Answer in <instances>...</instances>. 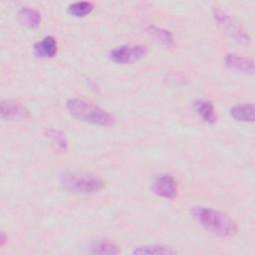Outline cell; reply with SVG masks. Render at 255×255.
Instances as JSON below:
<instances>
[{"instance_id":"cell-1","label":"cell","mask_w":255,"mask_h":255,"mask_svg":"<svg viewBox=\"0 0 255 255\" xmlns=\"http://www.w3.org/2000/svg\"><path fill=\"white\" fill-rule=\"evenodd\" d=\"M197 222L207 231L220 237H233L238 227L235 221L227 214L209 207L197 206L192 210Z\"/></svg>"},{"instance_id":"cell-2","label":"cell","mask_w":255,"mask_h":255,"mask_svg":"<svg viewBox=\"0 0 255 255\" xmlns=\"http://www.w3.org/2000/svg\"><path fill=\"white\" fill-rule=\"evenodd\" d=\"M66 108L74 119L81 122L101 127H111L115 124V118L111 114L84 99H70L66 102Z\"/></svg>"},{"instance_id":"cell-3","label":"cell","mask_w":255,"mask_h":255,"mask_svg":"<svg viewBox=\"0 0 255 255\" xmlns=\"http://www.w3.org/2000/svg\"><path fill=\"white\" fill-rule=\"evenodd\" d=\"M59 182L61 187L67 192L79 194L97 193L105 187V182L102 178L92 174L75 172L62 173Z\"/></svg>"},{"instance_id":"cell-4","label":"cell","mask_w":255,"mask_h":255,"mask_svg":"<svg viewBox=\"0 0 255 255\" xmlns=\"http://www.w3.org/2000/svg\"><path fill=\"white\" fill-rule=\"evenodd\" d=\"M147 53V49L142 45H123L113 49L109 57L117 64H131L143 58Z\"/></svg>"},{"instance_id":"cell-5","label":"cell","mask_w":255,"mask_h":255,"mask_svg":"<svg viewBox=\"0 0 255 255\" xmlns=\"http://www.w3.org/2000/svg\"><path fill=\"white\" fill-rule=\"evenodd\" d=\"M213 15L215 20L219 23L220 26L223 27V29L238 43L241 44H249L250 43V37L249 35L241 29L233 20L230 18L226 13L219 9L213 10Z\"/></svg>"},{"instance_id":"cell-6","label":"cell","mask_w":255,"mask_h":255,"mask_svg":"<svg viewBox=\"0 0 255 255\" xmlns=\"http://www.w3.org/2000/svg\"><path fill=\"white\" fill-rule=\"evenodd\" d=\"M151 190L157 196L173 199L177 195V181L171 174H160L153 178Z\"/></svg>"},{"instance_id":"cell-7","label":"cell","mask_w":255,"mask_h":255,"mask_svg":"<svg viewBox=\"0 0 255 255\" xmlns=\"http://www.w3.org/2000/svg\"><path fill=\"white\" fill-rule=\"evenodd\" d=\"M1 117L4 120L10 121H20L26 120L30 117V113L26 107H24L21 103L6 100L1 102Z\"/></svg>"},{"instance_id":"cell-8","label":"cell","mask_w":255,"mask_h":255,"mask_svg":"<svg viewBox=\"0 0 255 255\" xmlns=\"http://www.w3.org/2000/svg\"><path fill=\"white\" fill-rule=\"evenodd\" d=\"M224 62L225 65L231 70L246 74H253L254 72V62L251 59L235 54H227L224 58Z\"/></svg>"},{"instance_id":"cell-9","label":"cell","mask_w":255,"mask_h":255,"mask_svg":"<svg viewBox=\"0 0 255 255\" xmlns=\"http://www.w3.org/2000/svg\"><path fill=\"white\" fill-rule=\"evenodd\" d=\"M57 41L52 36H46L41 41L34 44L33 51L38 58H53L57 54Z\"/></svg>"},{"instance_id":"cell-10","label":"cell","mask_w":255,"mask_h":255,"mask_svg":"<svg viewBox=\"0 0 255 255\" xmlns=\"http://www.w3.org/2000/svg\"><path fill=\"white\" fill-rule=\"evenodd\" d=\"M193 109L196 114L204 121L205 123L212 125L216 121L215 110L213 104L209 100L199 99L193 103Z\"/></svg>"},{"instance_id":"cell-11","label":"cell","mask_w":255,"mask_h":255,"mask_svg":"<svg viewBox=\"0 0 255 255\" xmlns=\"http://www.w3.org/2000/svg\"><path fill=\"white\" fill-rule=\"evenodd\" d=\"M231 117L238 122H253L255 117V108L253 104H242L231 108Z\"/></svg>"},{"instance_id":"cell-12","label":"cell","mask_w":255,"mask_h":255,"mask_svg":"<svg viewBox=\"0 0 255 255\" xmlns=\"http://www.w3.org/2000/svg\"><path fill=\"white\" fill-rule=\"evenodd\" d=\"M133 254H151V255H172L176 254L177 251L168 245L161 244H152L136 247L133 251Z\"/></svg>"},{"instance_id":"cell-13","label":"cell","mask_w":255,"mask_h":255,"mask_svg":"<svg viewBox=\"0 0 255 255\" xmlns=\"http://www.w3.org/2000/svg\"><path fill=\"white\" fill-rule=\"evenodd\" d=\"M20 22L31 29H36L41 23V15L38 11L30 8H23L19 11Z\"/></svg>"},{"instance_id":"cell-14","label":"cell","mask_w":255,"mask_h":255,"mask_svg":"<svg viewBox=\"0 0 255 255\" xmlns=\"http://www.w3.org/2000/svg\"><path fill=\"white\" fill-rule=\"evenodd\" d=\"M94 9V6L91 2L88 1H78L70 4L68 6V12L78 18L85 17L89 15Z\"/></svg>"},{"instance_id":"cell-15","label":"cell","mask_w":255,"mask_h":255,"mask_svg":"<svg viewBox=\"0 0 255 255\" xmlns=\"http://www.w3.org/2000/svg\"><path fill=\"white\" fill-rule=\"evenodd\" d=\"M93 254H118L120 253V249L118 246L108 240L99 241L95 245L92 246Z\"/></svg>"},{"instance_id":"cell-16","label":"cell","mask_w":255,"mask_h":255,"mask_svg":"<svg viewBox=\"0 0 255 255\" xmlns=\"http://www.w3.org/2000/svg\"><path fill=\"white\" fill-rule=\"evenodd\" d=\"M148 29L150 30V33H152L157 39H159L166 46H170L172 44L173 38L169 31L161 29V28H157L154 26H149Z\"/></svg>"},{"instance_id":"cell-17","label":"cell","mask_w":255,"mask_h":255,"mask_svg":"<svg viewBox=\"0 0 255 255\" xmlns=\"http://www.w3.org/2000/svg\"><path fill=\"white\" fill-rule=\"evenodd\" d=\"M48 135L50 137L53 138L54 141L57 142V144L62 148L65 149L67 146V140L65 138V134H63L62 132H60L59 130H55V129H48Z\"/></svg>"},{"instance_id":"cell-18","label":"cell","mask_w":255,"mask_h":255,"mask_svg":"<svg viewBox=\"0 0 255 255\" xmlns=\"http://www.w3.org/2000/svg\"><path fill=\"white\" fill-rule=\"evenodd\" d=\"M5 242H6V235H5V233L2 231V232H1V246H4Z\"/></svg>"}]
</instances>
